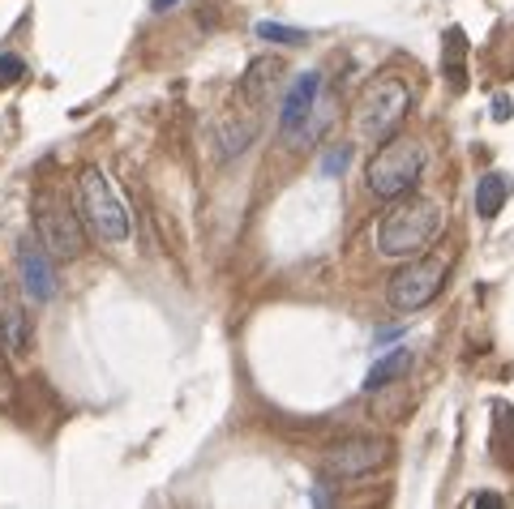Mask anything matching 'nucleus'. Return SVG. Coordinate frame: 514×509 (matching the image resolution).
<instances>
[{"label": "nucleus", "mask_w": 514, "mask_h": 509, "mask_svg": "<svg viewBox=\"0 0 514 509\" xmlns=\"http://www.w3.org/2000/svg\"><path fill=\"white\" fill-rule=\"evenodd\" d=\"M172 4H180V0H150V9H155V13H167Z\"/></svg>", "instance_id": "nucleus-22"}, {"label": "nucleus", "mask_w": 514, "mask_h": 509, "mask_svg": "<svg viewBox=\"0 0 514 509\" xmlns=\"http://www.w3.org/2000/svg\"><path fill=\"white\" fill-rule=\"evenodd\" d=\"M463 505H467V509H475V505H484V509H501V496H493V492H475V496H467Z\"/></svg>", "instance_id": "nucleus-19"}, {"label": "nucleus", "mask_w": 514, "mask_h": 509, "mask_svg": "<svg viewBox=\"0 0 514 509\" xmlns=\"http://www.w3.org/2000/svg\"><path fill=\"white\" fill-rule=\"evenodd\" d=\"M386 462V441L377 437H347L343 445L326 454V471L338 475V479H356V475H369Z\"/></svg>", "instance_id": "nucleus-7"}, {"label": "nucleus", "mask_w": 514, "mask_h": 509, "mask_svg": "<svg viewBox=\"0 0 514 509\" xmlns=\"http://www.w3.org/2000/svg\"><path fill=\"white\" fill-rule=\"evenodd\" d=\"M330 124H335V98L326 95V98H317L313 112L300 120V129H296V133H292L287 141H292V146H313V141L321 138V133H326Z\"/></svg>", "instance_id": "nucleus-13"}, {"label": "nucleus", "mask_w": 514, "mask_h": 509, "mask_svg": "<svg viewBox=\"0 0 514 509\" xmlns=\"http://www.w3.org/2000/svg\"><path fill=\"white\" fill-rule=\"evenodd\" d=\"M347 163H352V146H335L330 155L321 158V172H326V176H338V172H347Z\"/></svg>", "instance_id": "nucleus-17"}, {"label": "nucleus", "mask_w": 514, "mask_h": 509, "mask_svg": "<svg viewBox=\"0 0 514 509\" xmlns=\"http://www.w3.org/2000/svg\"><path fill=\"white\" fill-rule=\"evenodd\" d=\"M257 39L266 43H287V47H300V43L309 39L300 26H283V21H257Z\"/></svg>", "instance_id": "nucleus-16"}, {"label": "nucleus", "mask_w": 514, "mask_h": 509, "mask_svg": "<svg viewBox=\"0 0 514 509\" xmlns=\"http://www.w3.org/2000/svg\"><path fill=\"white\" fill-rule=\"evenodd\" d=\"M26 78V60L21 56H0V81H18Z\"/></svg>", "instance_id": "nucleus-18"}, {"label": "nucleus", "mask_w": 514, "mask_h": 509, "mask_svg": "<svg viewBox=\"0 0 514 509\" xmlns=\"http://www.w3.org/2000/svg\"><path fill=\"white\" fill-rule=\"evenodd\" d=\"M420 172H424V146L407 133H395L386 138L369 158V193L381 197V201H398L407 197L420 184Z\"/></svg>", "instance_id": "nucleus-2"}, {"label": "nucleus", "mask_w": 514, "mask_h": 509, "mask_svg": "<svg viewBox=\"0 0 514 509\" xmlns=\"http://www.w3.org/2000/svg\"><path fill=\"white\" fill-rule=\"evenodd\" d=\"M506 197H510V180L501 176V172H484V176L475 180V215L497 218V210L506 206Z\"/></svg>", "instance_id": "nucleus-10"}, {"label": "nucleus", "mask_w": 514, "mask_h": 509, "mask_svg": "<svg viewBox=\"0 0 514 509\" xmlns=\"http://www.w3.org/2000/svg\"><path fill=\"white\" fill-rule=\"evenodd\" d=\"M278 78V64L275 60H253L249 64V73H244V81H240V90L249 98H266V86Z\"/></svg>", "instance_id": "nucleus-14"}, {"label": "nucleus", "mask_w": 514, "mask_h": 509, "mask_svg": "<svg viewBox=\"0 0 514 509\" xmlns=\"http://www.w3.org/2000/svg\"><path fill=\"white\" fill-rule=\"evenodd\" d=\"M467 35H463V26H450L446 30V43H441V69H446V78L455 81V90L467 86Z\"/></svg>", "instance_id": "nucleus-11"}, {"label": "nucleus", "mask_w": 514, "mask_h": 509, "mask_svg": "<svg viewBox=\"0 0 514 509\" xmlns=\"http://www.w3.org/2000/svg\"><path fill=\"white\" fill-rule=\"evenodd\" d=\"M441 283H446V257H407V266L390 275L386 300L398 313H415V309L433 304Z\"/></svg>", "instance_id": "nucleus-5"}, {"label": "nucleus", "mask_w": 514, "mask_h": 509, "mask_svg": "<svg viewBox=\"0 0 514 509\" xmlns=\"http://www.w3.org/2000/svg\"><path fill=\"white\" fill-rule=\"evenodd\" d=\"M317 98H321V73H300L296 86L283 98V107H278V133H283V141L300 129V120L313 112Z\"/></svg>", "instance_id": "nucleus-9"}, {"label": "nucleus", "mask_w": 514, "mask_h": 509, "mask_svg": "<svg viewBox=\"0 0 514 509\" xmlns=\"http://www.w3.org/2000/svg\"><path fill=\"white\" fill-rule=\"evenodd\" d=\"M493 120H510V95H497V103H493Z\"/></svg>", "instance_id": "nucleus-20"}, {"label": "nucleus", "mask_w": 514, "mask_h": 509, "mask_svg": "<svg viewBox=\"0 0 514 509\" xmlns=\"http://www.w3.org/2000/svg\"><path fill=\"white\" fill-rule=\"evenodd\" d=\"M441 206L429 197H398L390 215L377 223V253L381 257H420L441 232Z\"/></svg>", "instance_id": "nucleus-1"}, {"label": "nucleus", "mask_w": 514, "mask_h": 509, "mask_svg": "<svg viewBox=\"0 0 514 509\" xmlns=\"http://www.w3.org/2000/svg\"><path fill=\"white\" fill-rule=\"evenodd\" d=\"M0 321H4V343H9V352H21L26 347V317L13 300H0Z\"/></svg>", "instance_id": "nucleus-15"}, {"label": "nucleus", "mask_w": 514, "mask_h": 509, "mask_svg": "<svg viewBox=\"0 0 514 509\" xmlns=\"http://www.w3.org/2000/svg\"><path fill=\"white\" fill-rule=\"evenodd\" d=\"M412 369V347H395V352H386L381 360H377L373 369H369V377H364V390L377 394L381 386H390V381H398L403 372Z\"/></svg>", "instance_id": "nucleus-12"}, {"label": "nucleus", "mask_w": 514, "mask_h": 509, "mask_svg": "<svg viewBox=\"0 0 514 509\" xmlns=\"http://www.w3.org/2000/svg\"><path fill=\"white\" fill-rule=\"evenodd\" d=\"M407 112H412V90H407V81L398 78V73H381V78H373L369 86H364L360 103H356L360 141L381 146L386 138H395Z\"/></svg>", "instance_id": "nucleus-3"}, {"label": "nucleus", "mask_w": 514, "mask_h": 509, "mask_svg": "<svg viewBox=\"0 0 514 509\" xmlns=\"http://www.w3.org/2000/svg\"><path fill=\"white\" fill-rule=\"evenodd\" d=\"M326 501H330V479H321L313 492V505H326Z\"/></svg>", "instance_id": "nucleus-21"}, {"label": "nucleus", "mask_w": 514, "mask_h": 509, "mask_svg": "<svg viewBox=\"0 0 514 509\" xmlns=\"http://www.w3.org/2000/svg\"><path fill=\"white\" fill-rule=\"evenodd\" d=\"M78 210L103 244H120L129 235V215H124L116 189L107 184V176L99 167H86L78 176Z\"/></svg>", "instance_id": "nucleus-4"}, {"label": "nucleus", "mask_w": 514, "mask_h": 509, "mask_svg": "<svg viewBox=\"0 0 514 509\" xmlns=\"http://www.w3.org/2000/svg\"><path fill=\"white\" fill-rule=\"evenodd\" d=\"M35 223H39L43 244H47L56 257H64V261L81 257V249H86V235H81L78 218L69 215V210H64V206H60L52 193L35 197Z\"/></svg>", "instance_id": "nucleus-6"}, {"label": "nucleus", "mask_w": 514, "mask_h": 509, "mask_svg": "<svg viewBox=\"0 0 514 509\" xmlns=\"http://www.w3.org/2000/svg\"><path fill=\"white\" fill-rule=\"evenodd\" d=\"M18 270H21V292L35 304H47L56 295V270H52V257L43 240H26L18 253Z\"/></svg>", "instance_id": "nucleus-8"}]
</instances>
